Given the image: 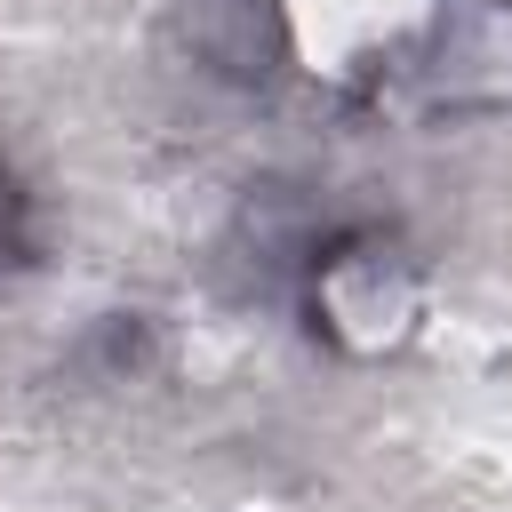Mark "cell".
Listing matches in <instances>:
<instances>
[{"label": "cell", "mask_w": 512, "mask_h": 512, "mask_svg": "<svg viewBox=\"0 0 512 512\" xmlns=\"http://www.w3.org/2000/svg\"><path fill=\"white\" fill-rule=\"evenodd\" d=\"M312 312H320V328H328L336 344L384 352V344H400L408 320H416V280H408V264H400L384 240H344V248H328L320 272H312Z\"/></svg>", "instance_id": "6da1fadb"}, {"label": "cell", "mask_w": 512, "mask_h": 512, "mask_svg": "<svg viewBox=\"0 0 512 512\" xmlns=\"http://www.w3.org/2000/svg\"><path fill=\"white\" fill-rule=\"evenodd\" d=\"M8 264H32V208H24L16 176L0 168V272H8Z\"/></svg>", "instance_id": "277c9868"}, {"label": "cell", "mask_w": 512, "mask_h": 512, "mask_svg": "<svg viewBox=\"0 0 512 512\" xmlns=\"http://www.w3.org/2000/svg\"><path fill=\"white\" fill-rule=\"evenodd\" d=\"M432 104H504L512 96V0H456L424 48Z\"/></svg>", "instance_id": "7a4b0ae2"}, {"label": "cell", "mask_w": 512, "mask_h": 512, "mask_svg": "<svg viewBox=\"0 0 512 512\" xmlns=\"http://www.w3.org/2000/svg\"><path fill=\"white\" fill-rule=\"evenodd\" d=\"M184 24H192V48L232 72V80H256L272 72L280 56V32H272V0H184Z\"/></svg>", "instance_id": "3957f363"}]
</instances>
